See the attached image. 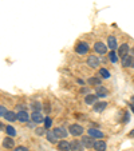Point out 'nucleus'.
Returning a JSON list of instances; mask_svg holds the SVG:
<instances>
[{
  "label": "nucleus",
  "instance_id": "f257e3e1",
  "mask_svg": "<svg viewBox=\"0 0 134 151\" xmlns=\"http://www.w3.org/2000/svg\"><path fill=\"white\" fill-rule=\"evenodd\" d=\"M70 134L74 137H79L83 134V127L79 124H71L70 126Z\"/></svg>",
  "mask_w": 134,
  "mask_h": 151
},
{
  "label": "nucleus",
  "instance_id": "f03ea898",
  "mask_svg": "<svg viewBox=\"0 0 134 151\" xmlns=\"http://www.w3.org/2000/svg\"><path fill=\"white\" fill-rule=\"evenodd\" d=\"M94 50H95V52H97V54H99V55H105V54H106V51H107V47H106L105 43H102V42H97V43L94 44Z\"/></svg>",
  "mask_w": 134,
  "mask_h": 151
},
{
  "label": "nucleus",
  "instance_id": "7ed1b4c3",
  "mask_svg": "<svg viewBox=\"0 0 134 151\" xmlns=\"http://www.w3.org/2000/svg\"><path fill=\"white\" fill-rule=\"evenodd\" d=\"M75 51H77V54H79V55H85V54H87V51H88L87 43H85V42H79V43H78V46H77V48H75Z\"/></svg>",
  "mask_w": 134,
  "mask_h": 151
},
{
  "label": "nucleus",
  "instance_id": "20e7f679",
  "mask_svg": "<svg viewBox=\"0 0 134 151\" xmlns=\"http://www.w3.org/2000/svg\"><path fill=\"white\" fill-rule=\"evenodd\" d=\"M87 64L91 68H97L98 66H99V59H98L95 55H90V56L87 58Z\"/></svg>",
  "mask_w": 134,
  "mask_h": 151
},
{
  "label": "nucleus",
  "instance_id": "39448f33",
  "mask_svg": "<svg viewBox=\"0 0 134 151\" xmlns=\"http://www.w3.org/2000/svg\"><path fill=\"white\" fill-rule=\"evenodd\" d=\"M121 63H122L123 67H134V59L131 56H129V54L121 59Z\"/></svg>",
  "mask_w": 134,
  "mask_h": 151
},
{
  "label": "nucleus",
  "instance_id": "423d86ee",
  "mask_svg": "<svg viewBox=\"0 0 134 151\" xmlns=\"http://www.w3.org/2000/svg\"><path fill=\"white\" fill-rule=\"evenodd\" d=\"M80 142H82V145L85 146L86 148H91V147H94V143H95V142H94V139H93V137H90V135H88V137H83Z\"/></svg>",
  "mask_w": 134,
  "mask_h": 151
},
{
  "label": "nucleus",
  "instance_id": "0eeeda50",
  "mask_svg": "<svg viewBox=\"0 0 134 151\" xmlns=\"http://www.w3.org/2000/svg\"><path fill=\"white\" fill-rule=\"evenodd\" d=\"M54 134L56 135L59 139H63V138L67 137V131H66V128H63V127H56V128H54Z\"/></svg>",
  "mask_w": 134,
  "mask_h": 151
},
{
  "label": "nucleus",
  "instance_id": "6e6552de",
  "mask_svg": "<svg viewBox=\"0 0 134 151\" xmlns=\"http://www.w3.org/2000/svg\"><path fill=\"white\" fill-rule=\"evenodd\" d=\"M3 147L9 148V150L15 147V140L12 139V137H7V138H4V139H3Z\"/></svg>",
  "mask_w": 134,
  "mask_h": 151
},
{
  "label": "nucleus",
  "instance_id": "1a4fd4ad",
  "mask_svg": "<svg viewBox=\"0 0 134 151\" xmlns=\"http://www.w3.org/2000/svg\"><path fill=\"white\" fill-rule=\"evenodd\" d=\"M95 91H97V96L98 98H106L107 96V90L103 87V86H97L95 87Z\"/></svg>",
  "mask_w": 134,
  "mask_h": 151
},
{
  "label": "nucleus",
  "instance_id": "9d476101",
  "mask_svg": "<svg viewBox=\"0 0 134 151\" xmlns=\"http://www.w3.org/2000/svg\"><path fill=\"white\" fill-rule=\"evenodd\" d=\"M70 145H71V151H83V148H85V146L79 140H72Z\"/></svg>",
  "mask_w": 134,
  "mask_h": 151
},
{
  "label": "nucleus",
  "instance_id": "9b49d317",
  "mask_svg": "<svg viewBox=\"0 0 134 151\" xmlns=\"http://www.w3.org/2000/svg\"><path fill=\"white\" fill-rule=\"evenodd\" d=\"M58 148L60 151H71V145L69 142H66V140H60L58 143Z\"/></svg>",
  "mask_w": 134,
  "mask_h": 151
},
{
  "label": "nucleus",
  "instance_id": "f8f14e48",
  "mask_svg": "<svg viewBox=\"0 0 134 151\" xmlns=\"http://www.w3.org/2000/svg\"><path fill=\"white\" fill-rule=\"evenodd\" d=\"M129 46L126 44V43H123V44H121V47L118 48V56H121V58H123L125 55H127L129 54Z\"/></svg>",
  "mask_w": 134,
  "mask_h": 151
},
{
  "label": "nucleus",
  "instance_id": "ddd939ff",
  "mask_svg": "<svg viewBox=\"0 0 134 151\" xmlns=\"http://www.w3.org/2000/svg\"><path fill=\"white\" fill-rule=\"evenodd\" d=\"M17 120H19L20 123H27L30 120V115L27 114L26 111H20L19 114H17Z\"/></svg>",
  "mask_w": 134,
  "mask_h": 151
},
{
  "label": "nucleus",
  "instance_id": "4468645a",
  "mask_svg": "<svg viewBox=\"0 0 134 151\" xmlns=\"http://www.w3.org/2000/svg\"><path fill=\"white\" fill-rule=\"evenodd\" d=\"M106 107H107V103H106V102H97V103H94V111L95 112H102Z\"/></svg>",
  "mask_w": 134,
  "mask_h": 151
},
{
  "label": "nucleus",
  "instance_id": "2eb2a0df",
  "mask_svg": "<svg viewBox=\"0 0 134 151\" xmlns=\"http://www.w3.org/2000/svg\"><path fill=\"white\" fill-rule=\"evenodd\" d=\"M31 119H32V122H35V123H40L44 120V118H43V115L40 114L39 111H34L31 115Z\"/></svg>",
  "mask_w": 134,
  "mask_h": 151
},
{
  "label": "nucleus",
  "instance_id": "dca6fc26",
  "mask_svg": "<svg viewBox=\"0 0 134 151\" xmlns=\"http://www.w3.org/2000/svg\"><path fill=\"white\" fill-rule=\"evenodd\" d=\"M88 135L93 138H103V132L95 128H88Z\"/></svg>",
  "mask_w": 134,
  "mask_h": 151
},
{
  "label": "nucleus",
  "instance_id": "f3484780",
  "mask_svg": "<svg viewBox=\"0 0 134 151\" xmlns=\"http://www.w3.org/2000/svg\"><path fill=\"white\" fill-rule=\"evenodd\" d=\"M46 138H47V140H49L50 143H58V139H59V138L54 134V131H47L46 132Z\"/></svg>",
  "mask_w": 134,
  "mask_h": 151
},
{
  "label": "nucleus",
  "instance_id": "a211bd4d",
  "mask_svg": "<svg viewBox=\"0 0 134 151\" xmlns=\"http://www.w3.org/2000/svg\"><path fill=\"white\" fill-rule=\"evenodd\" d=\"M97 99H98L97 94H95V95L88 94L87 96H85V102H86V104H94V103H97Z\"/></svg>",
  "mask_w": 134,
  "mask_h": 151
},
{
  "label": "nucleus",
  "instance_id": "6ab92c4d",
  "mask_svg": "<svg viewBox=\"0 0 134 151\" xmlns=\"http://www.w3.org/2000/svg\"><path fill=\"white\" fill-rule=\"evenodd\" d=\"M94 148L97 151H105L106 150V143L103 142V140H97V142L94 143Z\"/></svg>",
  "mask_w": 134,
  "mask_h": 151
},
{
  "label": "nucleus",
  "instance_id": "aec40b11",
  "mask_svg": "<svg viewBox=\"0 0 134 151\" xmlns=\"http://www.w3.org/2000/svg\"><path fill=\"white\" fill-rule=\"evenodd\" d=\"M107 46H109V48L115 50V48H117V39H115L114 36H109V39H107Z\"/></svg>",
  "mask_w": 134,
  "mask_h": 151
},
{
  "label": "nucleus",
  "instance_id": "412c9836",
  "mask_svg": "<svg viewBox=\"0 0 134 151\" xmlns=\"http://www.w3.org/2000/svg\"><path fill=\"white\" fill-rule=\"evenodd\" d=\"M4 118H6L8 122H15V120H17V114H15V112H12V111H7Z\"/></svg>",
  "mask_w": 134,
  "mask_h": 151
},
{
  "label": "nucleus",
  "instance_id": "4be33fe9",
  "mask_svg": "<svg viewBox=\"0 0 134 151\" xmlns=\"http://www.w3.org/2000/svg\"><path fill=\"white\" fill-rule=\"evenodd\" d=\"M87 83H88V84L95 86V87H97V86L101 84V79H99V78H90V79L87 80Z\"/></svg>",
  "mask_w": 134,
  "mask_h": 151
},
{
  "label": "nucleus",
  "instance_id": "5701e85b",
  "mask_svg": "<svg viewBox=\"0 0 134 151\" xmlns=\"http://www.w3.org/2000/svg\"><path fill=\"white\" fill-rule=\"evenodd\" d=\"M99 75L103 78V79H109V78H110V72H109L106 68H101L99 70Z\"/></svg>",
  "mask_w": 134,
  "mask_h": 151
},
{
  "label": "nucleus",
  "instance_id": "b1692460",
  "mask_svg": "<svg viewBox=\"0 0 134 151\" xmlns=\"http://www.w3.org/2000/svg\"><path fill=\"white\" fill-rule=\"evenodd\" d=\"M109 58H110V60L113 63H117L118 62V56H117V54H115L114 51H110V52H109Z\"/></svg>",
  "mask_w": 134,
  "mask_h": 151
},
{
  "label": "nucleus",
  "instance_id": "393cba45",
  "mask_svg": "<svg viewBox=\"0 0 134 151\" xmlns=\"http://www.w3.org/2000/svg\"><path fill=\"white\" fill-rule=\"evenodd\" d=\"M6 131H7V134H8L9 137H15V135H16V131H15V128L11 127V126L6 127Z\"/></svg>",
  "mask_w": 134,
  "mask_h": 151
},
{
  "label": "nucleus",
  "instance_id": "a878e982",
  "mask_svg": "<svg viewBox=\"0 0 134 151\" xmlns=\"http://www.w3.org/2000/svg\"><path fill=\"white\" fill-rule=\"evenodd\" d=\"M51 124H52L51 118H49V116L44 118V128H46V130H47V128H50V127H51Z\"/></svg>",
  "mask_w": 134,
  "mask_h": 151
},
{
  "label": "nucleus",
  "instance_id": "bb28decb",
  "mask_svg": "<svg viewBox=\"0 0 134 151\" xmlns=\"http://www.w3.org/2000/svg\"><path fill=\"white\" fill-rule=\"evenodd\" d=\"M35 132H36V135L42 137V135L46 134V128H40V127H38V128H35Z\"/></svg>",
  "mask_w": 134,
  "mask_h": 151
},
{
  "label": "nucleus",
  "instance_id": "cd10ccee",
  "mask_svg": "<svg viewBox=\"0 0 134 151\" xmlns=\"http://www.w3.org/2000/svg\"><path fill=\"white\" fill-rule=\"evenodd\" d=\"M31 107L35 110V111H39V110L42 109V104H40V103H38V102H35V103H32V104H31Z\"/></svg>",
  "mask_w": 134,
  "mask_h": 151
},
{
  "label": "nucleus",
  "instance_id": "c85d7f7f",
  "mask_svg": "<svg viewBox=\"0 0 134 151\" xmlns=\"http://www.w3.org/2000/svg\"><path fill=\"white\" fill-rule=\"evenodd\" d=\"M7 114V110H6V107L4 106H0V118L1 116H4V115Z\"/></svg>",
  "mask_w": 134,
  "mask_h": 151
},
{
  "label": "nucleus",
  "instance_id": "c756f323",
  "mask_svg": "<svg viewBox=\"0 0 134 151\" xmlns=\"http://www.w3.org/2000/svg\"><path fill=\"white\" fill-rule=\"evenodd\" d=\"M14 151H28V148H27V147H23V146H19V147H16Z\"/></svg>",
  "mask_w": 134,
  "mask_h": 151
},
{
  "label": "nucleus",
  "instance_id": "7c9ffc66",
  "mask_svg": "<svg viewBox=\"0 0 134 151\" xmlns=\"http://www.w3.org/2000/svg\"><path fill=\"white\" fill-rule=\"evenodd\" d=\"M17 110H20V111H26V107H24L23 104H19L17 106Z\"/></svg>",
  "mask_w": 134,
  "mask_h": 151
},
{
  "label": "nucleus",
  "instance_id": "2f4dec72",
  "mask_svg": "<svg viewBox=\"0 0 134 151\" xmlns=\"http://www.w3.org/2000/svg\"><path fill=\"white\" fill-rule=\"evenodd\" d=\"M28 127H30V128L35 127V122H28Z\"/></svg>",
  "mask_w": 134,
  "mask_h": 151
},
{
  "label": "nucleus",
  "instance_id": "473e14b6",
  "mask_svg": "<svg viewBox=\"0 0 134 151\" xmlns=\"http://www.w3.org/2000/svg\"><path fill=\"white\" fill-rule=\"evenodd\" d=\"M3 128H6V127H4V126L1 124V123H0V130H3Z\"/></svg>",
  "mask_w": 134,
  "mask_h": 151
},
{
  "label": "nucleus",
  "instance_id": "72a5a7b5",
  "mask_svg": "<svg viewBox=\"0 0 134 151\" xmlns=\"http://www.w3.org/2000/svg\"><path fill=\"white\" fill-rule=\"evenodd\" d=\"M133 52H134V48H133Z\"/></svg>",
  "mask_w": 134,
  "mask_h": 151
},
{
  "label": "nucleus",
  "instance_id": "f704fd0d",
  "mask_svg": "<svg viewBox=\"0 0 134 151\" xmlns=\"http://www.w3.org/2000/svg\"><path fill=\"white\" fill-rule=\"evenodd\" d=\"M94 151H97V150H94Z\"/></svg>",
  "mask_w": 134,
  "mask_h": 151
}]
</instances>
